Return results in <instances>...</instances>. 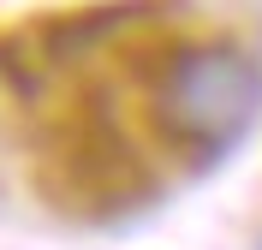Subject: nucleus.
I'll use <instances>...</instances> for the list:
<instances>
[{
  "label": "nucleus",
  "mask_w": 262,
  "mask_h": 250,
  "mask_svg": "<svg viewBox=\"0 0 262 250\" xmlns=\"http://www.w3.org/2000/svg\"><path fill=\"white\" fill-rule=\"evenodd\" d=\"M262 113V66L238 42H179L155 72V125L173 149L214 161Z\"/></svg>",
  "instance_id": "nucleus-1"
},
{
  "label": "nucleus",
  "mask_w": 262,
  "mask_h": 250,
  "mask_svg": "<svg viewBox=\"0 0 262 250\" xmlns=\"http://www.w3.org/2000/svg\"><path fill=\"white\" fill-rule=\"evenodd\" d=\"M42 191L60 209H125L131 197H143L149 179L119 125L101 107H83L48 137L42 149Z\"/></svg>",
  "instance_id": "nucleus-2"
}]
</instances>
